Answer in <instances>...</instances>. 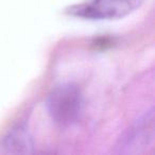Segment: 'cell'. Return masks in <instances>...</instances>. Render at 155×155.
<instances>
[{
	"label": "cell",
	"instance_id": "cell-4",
	"mask_svg": "<svg viewBox=\"0 0 155 155\" xmlns=\"http://www.w3.org/2000/svg\"><path fill=\"white\" fill-rule=\"evenodd\" d=\"M34 152V141L26 123H17L0 138V154H27Z\"/></svg>",
	"mask_w": 155,
	"mask_h": 155
},
{
	"label": "cell",
	"instance_id": "cell-3",
	"mask_svg": "<svg viewBox=\"0 0 155 155\" xmlns=\"http://www.w3.org/2000/svg\"><path fill=\"white\" fill-rule=\"evenodd\" d=\"M154 110L150 108L139 116L127 130L117 143V152L140 154L154 142Z\"/></svg>",
	"mask_w": 155,
	"mask_h": 155
},
{
	"label": "cell",
	"instance_id": "cell-2",
	"mask_svg": "<svg viewBox=\"0 0 155 155\" xmlns=\"http://www.w3.org/2000/svg\"><path fill=\"white\" fill-rule=\"evenodd\" d=\"M143 2L144 0H91L71 7L68 13L91 20L120 19L133 13Z\"/></svg>",
	"mask_w": 155,
	"mask_h": 155
},
{
	"label": "cell",
	"instance_id": "cell-1",
	"mask_svg": "<svg viewBox=\"0 0 155 155\" xmlns=\"http://www.w3.org/2000/svg\"><path fill=\"white\" fill-rule=\"evenodd\" d=\"M83 95L73 83H62L51 89L46 99L48 115L55 124L71 127L81 118L83 112Z\"/></svg>",
	"mask_w": 155,
	"mask_h": 155
}]
</instances>
